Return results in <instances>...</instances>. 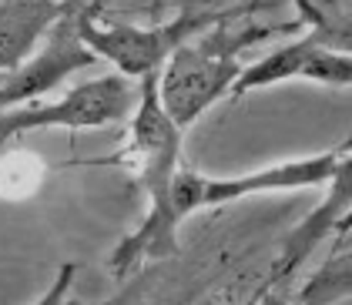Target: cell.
<instances>
[{
    "label": "cell",
    "mask_w": 352,
    "mask_h": 305,
    "mask_svg": "<svg viewBox=\"0 0 352 305\" xmlns=\"http://www.w3.org/2000/svg\"><path fill=\"white\" fill-rule=\"evenodd\" d=\"M182 141L185 131L175 117L164 111L158 94V74L138 78V104L131 111V138L124 144L121 158L131 165L138 188L148 194L144 222H158L171 194V178L182 168Z\"/></svg>",
    "instance_id": "5b68a950"
},
{
    "label": "cell",
    "mask_w": 352,
    "mask_h": 305,
    "mask_svg": "<svg viewBox=\"0 0 352 305\" xmlns=\"http://www.w3.org/2000/svg\"><path fill=\"white\" fill-rule=\"evenodd\" d=\"M71 0H0V74L17 71Z\"/></svg>",
    "instance_id": "9c48e42d"
},
{
    "label": "cell",
    "mask_w": 352,
    "mask_h": 305,
    "mask_svg": "<svg viewBox=\"0 0 352 305\" xmlns=\"http://www.w3.org/2000/svg\"><path fill=\"white\" fill-rule=\"evenodd\" d=\"M336 47H352V21H342V27L336 34Z\"/></svg>",
    "instance_id": "8fae6325"
},
{
    "label": "cell",
    "mask_w": 352,
    "mask_h": 305,
    "mask_svg": "<svg viewBox=\"0 0 352 305\" xmlns=\"http://www.w3.org/2000/svg\"><path fill=\"white\" fill-rule=\"evenodd\" d=\"M0 78H3V74H0Z\"/></svg>",
    "instance_id": "4fadbf2b"
},
{
    "label": "cell",
    "mask_w": 352,
    "mask_h": 305,
    "mask_svg": "<svg viewBox=\"0 0 352 305\" xmlns=\"http://www.w3.org/2000/svg\"><path fill=\"white\" fill-rule=\"evenodd\" d=\"M84 0H71L67 10L57 17V24L44 34V47L30 54L17 71L0 78V111H10L17 104H30L34 98L54 91L74 71L98 64V54L81 41L78 30V10Z\"/></svg>",
    "instance_id": "52a82bcc"
},
{
    "label": "cell",
    "mask_w": 352,
    "mask_h": 305,
    "mask_svg": "<svg viewBox=\"0 0 352 305\" xmlns=\"http://www.w3.org/2000/svg\"><path fill=\"white\" fill-rule=\"evenodd\" d=\"M296 7L302 10V21L309 24V34L272 51L255 64H245L239 81L232 84V101L296 78L325 84V87H352V47H336L332 41L339 10L319 7L316 0H296Z\"/></svg>",
    "instance_id": "277c9868"
},
{
    "label": "cell",
    "mask_w": 352,
    "mask_h": 305,
    "mask_svg": "<svg viewBox=\"0 0 352 305\" xmlns=\"http://www.w3.org/2000/svg\"><path fill=\"white\" fill-rule=\"evenodd\" d=\"M352 212V148H346L339 155V161L332 168L329 181H325V194L322 201L302 218V222L289 231V238L282 242V249L275 255L269 269V282L265 289L272 285H282L285 278H292L305 265V258L322 245L329 235H336L339 222Z\"/></svg>",
    "instance_id": "ba28073f"
},
{
    "label": "cell",
    "mask_w": 352,
    "mask_h": 305,
    "mask_svg": "<svg viewBox=\"0 0 352 305\" xmlns=\"http://www.w3.org/2000/svg\"><path fill=\"white\" fill-rule=\"evenodd\" d=\"M339 299H352V249L329 255L298 292V302L309 305H329Z\"/></svg>",
    "instance_id": "30bf717a"
},
{
    "label": "cell",
    "mask_w": 352,
    "mask_h": 305,
    "mask_svg": "<svg viewBox=\"0 0 352 305\" xmlns=\"http://www.w3.org/2000/svg\"><path fill=\"white\" fill-rule=\"evenodd\" d=\"M138 104V81L128 74H104L94 81L71 87L54 104H17L10 111H0V144H7L28 131H47V128H108L124 121Z\"/></svg>",
    "instance_id": "8992f818"
},
{
    "label": "cell",
    "mask_w": 352,
    "mask_h": 305,
    "mask_svg": "<svg viewBox=\"0 0 352 305\" xmlns=\"http://www.w3.org/2000/svg\"><path fill=\"white\" fill-rule=\"evenodd\" d=\"M101 3L104 0H84L81 3V10H78L81 41L98 54V60H111L121 74H128L135 81L144 74H158L164 60L205 27H212L218 21H232V17H252L255 10L265 7V0H245V3H232V7L188 3L168 24L135 27V24L101 21Z\"/></svg>",
    "instance_id": "3957f363"
},
{
    "label": "cell",
    "mask_w": 352,
    "mask_h": 305,
    "mask_svg": "<svg viewBox=\"0 0 352 305\" xmlns=\"http://www.w3.org/2000/svg\"><path fill=\"white\" fill-rule=\"evenodd\" d=\"M302 27H305L302 17L282 24H252L248 17L242 24V17H232L195 34L164 60V71H158V94L164 111L175 117L182 131H188L215 101L232 94V84L239 81L245 67L239 57L248 47L272 37L298 34Z\"/></svg>",
    "instance_id": "7a4b0ae2"
},
{
    "label": "cell",
    "mask_w": 352,
    "mask_h": 305,
    "mask_svg": "<svg viewBox=\"0 0 352 305\" xmlns=\"http://www.w3.org/2000/svg\"><path fill=\"white\" fill-rule=\"evenodd\" d=\"M346 148H352V135L346 141H339L336 148L322 151V155L255 168V171H245V174H235V178H208L195 168H178L175 178H171V194H168L162 218L158 222H141L128 238L118 242V249L111 251L108 258L111 275L128 278L144 262L171 258L178 251V225L188 215L201 212V208H218V205L239 201V198H248V194L319 188V185L329 181L332 168H336L339 155Z\"/></svg>",
    "instance_id": "6da1fadb"
},
{
    "label": "cell",
    "mask_w": 352,
    "mask_h": 305,
    "mask_svg": "<svg viewBox=\"0 0 352 305\" xmlns=\"http://www.w3.org/2000/svg\"><path fill=\"white\" fill-rule=\"evenodd\" d=\"M336 231H339V235H349V231H352V212L342 218V222H339V228H336Z\"/></svg>",
    "instance_id": "7c38bea8"
}]
</instances>
